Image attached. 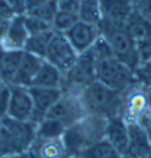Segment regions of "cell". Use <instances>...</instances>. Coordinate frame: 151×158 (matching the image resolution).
Here are the masks:
<instances>
[{"label":"cell","mask_w":151,"mask_h":158,"mask_svg":"<svg viewBox=\"0 0 151 158\" xmlns=\"http://www.w3.org/2000/svg\"><path fill=\"white\" fill-rule=\"evenodd\" d=\"M115 152L112 149L110 143L105 138L99 140L94 144L90 145L89 148H86L85 150H83L82 153L79 155L80 158H105L110 153Z\"/></svg>","instance_id":"obj_26"},{"label":"cell","mask_w":151,"mask_h":158,"mask_svg":"<svg viewBox=\"0 0 151 158\" xmlns=\"http://www.w3.org/2000/svg\"><path fill=\"white\" fill-rule=\"evenodd\" d=\"M79 20L78 15L73 13H67V12H60L58 11L54 18H53L51 26L52 31L54 33H60V34H65L71 27Z\"/></svg>","instance_id":"obj_25"},{"label":"cell","mask_w":151,"mask_h":158,"mask_svg":"<svg viewBox=\"0 0 151 158\" xmlns=\"http://www.w3.org/2000/svg\"><path fill=\"white\" fill-rule=\"evenodd\" d=\"M64 35L74 51L80 54L91 48L96 40L100 37V32L98 26L78 20Z\"/></svg>","instance_id":"obj_11"},{"label":"cell","mask_w":151,"mask_h":158,"mask_svg":"<svg viewBox=\"0 0 151 158\" xmlns=\"http://www.w3.org/2000/svg\"><path fill=\"white\" fill-rule=\"evenodd\" d=\"M66 126L57 119L45 117L36 127V139H58L61 138Z\"/></svg>","instance_id":"obj_22"},{"label":"cell","mask_w":151,"mask_h":158,"mask_svg":"<svg viewBox=\"0 0 151 158\" xmlns=\"http://www.w3.org/2000/svg\"><path fill=\"white\" fill-rule=\"evenodd\" d=\"M145 89H146L148 91H151V84L150 85H148V86H145Z\"/></svg>","instance_id":"obj_42"},{"label":"cell","mask_w":151,"mask_h":158,"mask_svg":"<svg viewBox=\"0 0 151 158\" xmlns=\"http://www.w3.org/2000/svg\"><path fill=\"white\" fill-rule=\"evenodd\" d=\"M5 85V84H2V83H0V89H1V87H2V86Z\"/></svg>","instance_id":"obj_43"},{"label":"cell","mask_w":151,"mask_h":158,"mask_svg":"<svg viewBox=\"0 0 151 158\" xmlns=\"http://www.w3.org/2000/svg\"><path fill=\"white\" fill-rule=\"evenodd\" d=\"M32 158H66V151L61 138L36 139L28 150Z\"/></svg>","instance_id":"obj_18"},{"label":"cell","mask_w":151,"mask_h":158,"mask_svg":"<svg viewBox=\"0 0 151 158\" xmlns=\"http://www.w3.org/2000/svg\"><path fill=\"white\" fill-rule=\"evenodd\" d=\"M102 20L112 24H123L133 12L132 0H99Z\"/></svg>","instance_id":"obj_15"},{"label":"cell","mask_w":151,"mask_h":158,"mask_svg":"<svg viewBox=\"0 0 151 158\" xmlns=\"http://www.w3.org/2000/svg\"><path fill=\"white\" fill-rule=\"evenodd\" d=\"M10 103L7 117L20 122H28L33 113L32 98L26 87L8 85Z\"/></svg>","instance_id":"obj_12"},{"label":"cell","mask_w":151,"mask_h":158,"mask_svg":"<svg viewBox=\"0 0 151 158\" xmlns=\"http://www.w3.org/2000/svg\"><path fill=\"white\" fill-rule=\"evenodd\" d=\"M36 140V125L31 122H20L10 117L1 119L0 157L26 152Z\"/></svg>","instance_id":"obj_3"},{"label":"cell","mask_w":151,"mask_h":158,"mask_svg":"<svg viewBox=\"0 0 151 158\" xmlns=\"http://www.w3.org/2000/svg\"><path fill=\"white\" fill-rule=\"evenodd\" d=\"M96 80L118 92H124L137 83L133 70L116 57L96 61Z\"/></svg>","instance_id":"obj_5"},{"label":"cell","mask_w":151,"mask_h":158,"mask_svg":"<svg viewBox=\"0 0 151 158\" xmlns=\"http://www.w3.org/2000/svg\"><path fill=\"white\" fill-rule=\"evenodd\" d=\"M61 83H63V73L46 60H43L36 77L33 78L31 86L61 89Z\"/></svg>","instance_id":"obj_19"},{"label":"cell","mask_w":151,"mask_h":158,"mask_svg":"<svg viewBox=\"0 0 151 158\" xmlns=\"http://www.w3.org/2000/svg\"><path fill=\"white\" fill-rule=\"evenodd\" d=\"M77 158H80V157H77Z\"/></svg>","instance_id":"obj_46"},{"label":"cell","mask_w":151,"mask_h":158,"mask_svg":"<svg viewBox=\"0 0 151 158\" xmlns=\"http://www.w3.org/2000/svg\"><path fill=\"white\" fill-rule=\"evenodd\" d=\"M45 1H46V0H26L27 13H28L30 11H32L33 8H36V7H38L39 5H41L43 2H45Z\"/></svg>","instance_id":"obj_36"},{"label":"cell","mask_w":151,"mask_h":158,"mask_svg":"<svg viewBox=\"0 0 151 158\" xmlns=\"http://www.w3.org/2000/svg\"><path fill=\"white\" fill-rule=\"evenodd\" d=\"M56 2H57V10L58 11L78 15L80 0H56Z\"/></svg>","instance_id":"obj_32"},{"label":"cell","mask_w":151,"mask_h":158,"mask_svg":"<svg viewBox=\"0 0 151 158\" xmlns=\"http://www.w3.org/2000/svg\"><path fill=\"white\" fill-rule=\"evenodd\" d=\"M27 90L33 103V113L28 122L33 123L37 127V125L46 117L51 107L61 97L63 90L52 89V87H38V86H30Z\"/></svg>","instance_id":"obj_10"},{"label":"cell","mask_w":151,"mask_h":158,"mask_svg":"<svg viewBox=\"0 0 151 158\" xmlns=\"http://www.w3.org/2000/svg\"><path fill=\"white\" fill-rule=\"evenodd\" d=\"M0 83H2V80H1V78H0ZM2 84H4V83H2Z\"/></svg>","instance_id":"obj_44"},{"label":"cell","mask_w":151,"mask_h":158,"mask_svg":"<svg viewBox=\"0 0 151 158\" xmlns=\"http://www.w3.org/2000/svg\"><path fill=\"white\" fill-rule=\"evenodd\" d=\"M96 80V58L91 50L80 53L72 67L63 73L61 90L79 94Z\"/></svg>","instance_id":"obj_6"},{"label":"cell","mask_w":151,"mask_h":158,"mask_svg":"<svg viewBox=\"0 0 151 158\" xmlns=\"http://www.w3.org/2000/svg\"><path fill=\"white\" fill-rule=\"evenodd\" d=\"M28 38L25 27V15H17L8 23L6 32L0 41V50L2 51H24Z\"/></svg>","instance_id":"obj_13"},{"label":"cell","mask_w":151,"mask_h":158,"mask_svg":"<svg viewBox=\"0 0 151 158\" xmlns=\"http://www.w3.org/2000/svg\"><path fill=\"white\" fill-rule=\"evenodd\" d=\"M10 103V87L4 85L0 89V120L7 117Z\"/></svg>","instance_id":"obj_33"},{"label":"cell","mask_w":151,"mask_h":158,"mask_svg":"<svg viewBox=\"0 0 151 158\" xmlns=\"http://www.w3.org/2000/svg\"><path fill=\"white\" fill-rule=\"evenodd\" d=\"M100 35L106 40L113 56L135 71L138 66V56L136 43L126 31L123 24H112L106 21L99 23Z\"/></svg>","instance_id":"obj_4"},{"label":"cell","mask_w":151,"mask_h":158,"mask_svg":"<svg viewBox=\"0 0 151 158\" xmlns=\"http://www.w3.org/2000/svg\"><path fill=\"white\" fill-rule=\"evenodd\" d=\"M146 89L141 84H133L123 92L120 118L126 125L137 124L139 118L148 111Z\"/></svg>","instance_id":"obj_8"},{"label":"cell","mask_w":151,"mask_h":158,"mask_svg":"<svg viewBox=\"0 0 151 158\" xmlns=\"http://www.w3.org/2000/svg\"><path fill=\"white\" fill-rule=\"evenodd\" d=\"M105 139L110 143L112 149L123 156L129 149V132L128 125L120 117H112L106 122Z\"/></svg>","instance_id":"obj_14"},{"label":"cell","mask_w":151,"mask_h":158,"mask_svg":"<svg viewBox=\"0 0 151 158\" xmlns=\"http://www.w3.org/2000/svg\"><path fill=\"white\" fill-rule=\"evenodd\" d=\"M25 27H26L28 35L52 31V26L50 23L39 19V18L32 17V15H27V14L25 15Z\"/></svg>","instance_id":"obj_28"},{"label":"cell","mask_w":151,"mask_h":158,"mask_svg":"<svg viewBox=\"0 0 151 158\" xmlns=\"http://www.w3.org/2000/svg\"><path fill=\"white\" fill-rule=\"evenodd\" d=\"M0 158H32L30 151L26 152H19V153H12V155H7V156H4V157Z\"/></svg>","instance_id":"obj_37"},{"label":"cell","mask_w":151,"mask_h":158,"mask_svg":"<svg viewBox=\"0 0 151 158\" xmlns=\"http://www.w3.org/2000/svg\"><path fill=\"white\" fill-rule=\"evenodd\" d=\"M80 100L87 114L102 118L120 117L123 105V92L112 90L94 80L79 93Z\"/></svg>","instance_id":"obj_2"},{"label":"cell","mask_w":151,"mask_h":158,"mask_svg":"<svg viewBox=\"0 0 151 158\" xmlns=\"http://www.w3.org/2000/svg\"><path fill=\"white\" fill-rule=\"evenodd\" d=\"M14 17H15V15H14L13 12L10 10V7L7 6L5 0H0V24L10 23Z\"/></svg>","instance_id":"obj_35"},{"label":"cell","mask_w":151,"mask_h":158,"mask_svg":"<svg viewBox=\"0 0 151 158\" xmlns=\"http://www.w3.org/2000/svg\"><path fill=\"white\" fill-rule=\"evenodd\" d=\"M145 132H146V136H148V138H149V140H150V143H151V119H150V122L148 123V125L145 126Z\"/></svg>","instance_id":"obj_38"},{"label":"cell","mask_w":151,"mask_h":158,"mask_svg":"<svg viewBox=\"0 0 151 158\" xmlns=\"http://www.w3.org/2000/svg\"><path fill=\"white\" fill-rule=\"evenodd\" d=\"M129 132V149L128 153L138 158H148L151 153V143L146 132L138 124L128 125Z\"/></svg>","instance_id":"obj_17"},{"label":"cell","mask_w":151,"mask_h":158,"mask_svg":"<svg viewBox=\"0 0 151 158\" xmlns=\"http://www.w3.org/2000/svg\"><path fill=\"white\" fill-rule=\"evenodd\" d=\"M133 11L151 23V0H132Z\"/></svg>","instance_id":"obj_31"},{"label":"cell","mask_w":151,"mask_h":158,"mask_svg":"<svg viewBox=\"0 0 151 158\" xmlns=\"http://www.w3.org/2000/svg\"><path fill=\"white\" fill-rule=\"evenodd\" d=\"M41 58H38L33 54L24 52L23 58L20 61V65L17 70V73L14 76L13 80L10 85L20 86V87H26L28 89L33 81V78L39 70L40 65L43 63Z\"/></svg>","instance_id":"obj_16"},{"label":"cell","mask_w":151,"mask_h":158,"mask_svg":"<svg viewBox=\"0 0 151 158\" xmlns=\"http://www.w3.org/2000/svg\"><path fill=\"white\" fill-rule=\"evenodd\" d=\"M138 56V65L151 61V39L144 40L136 44Z\"/></svg>","instance_id":"obj_30"},{"label":"cell","mask_w":151,"mask_h":158,"mask_svg":"<svg viewBox=\"0 0 151 158\" xmlns=\"http://www.w3.org/2000/svg\"><path fill=\"white\" fill-rule=\"evenodd\" d=\"M105 158H122V156L119 155V153H117V152H112V153H110L109 156H106Z\"/></svg>","instance_id":"obj_40"},{"label":"cell","mask_w":151,"mask_h":158,"mask_svg":"<svg viewBox=\"0 0 151 158\" xmlns=\"http://www.w3.org/2000/svg\"><path fill=\"white\" fill-rule=\"evenodd\" d=\"M5 2L15 17L17 15H26V0H5Z\"/></svg>","instance_id":"obj_34"},{"label":"cell","mask_w":151,"mask_h":158,"mask_svg":"<svg viewBox=\"0 0 151 158\" xmlns=\"http://www.w3.org/2000/svg\"><path fill=\"white\" fill-rule=\"evenodd\" d=\"M107 119L87 114L79 122L66 127L61 140L67 157H79L83 150L105 138Z\"/></svg>","instance_id":"obj_1"},{"label":"cell","mask_w":151,"mask_h":158,"mask_svg":"<svg viewBox=\"0 0 151 158\" xmlns=\"http://www.w3.org/2000/svg\"><path fill=\"white\" fill-rule=\"evenodd\" d=\"M78 18L91 25L98 26L102 21V11L99 0H80L78 10Z\"/></svg>","instance_id":"obj_24"},{"label":"cell","mask_w":151,"mask_h":158,"mask_svg":"<svg viewBox=\"0 0 151 158\" xmlns=\"http://www.w3.org/2000/svg\"><path fill=\"white\" fill-rule=\"evenodd\" d=\"M53 34H54L53 31H47V32L28 35L25 47H24V52H27L30 54L38 57V58L44 59L46 54V50H47L48 44L52 39Z\"/></svg>","instance_id":"obj_23"},{"label":"cell","mask_w":151,"mask_h":158,"mask_svg":"<svg viewBox=\"0 0 151 158\" xmlns=\"http://www.w3.org/2000/svg\"><path fill=\"white\" fill-rule=\"evenodd\" d=\"M24 51L0 50V78L5 85H10L20 65Z\"/></svg>","instance_id":"obj_20"},{"label":"cell","mask_w":151,"mask_h":158,"mask_svg":"<svg viewBox=\"0 0 151 158\" xmlns=\"http://www.w3.org/2000/svg\"><path fill=\"white\" fill-rule=\"evenodd\" d=\"M122 158H138V157H136V156H132V155H129V153H125V155H123V156H122Z\"/></svg>","instance_id":"obj_41"},{"label":"cell","mask_w":151,"mask_h":158,"mask_svg":"<svg viewBox=\"0 0 151 158\" xmlns=\"http://www.w3.org/2000/svg\"><path fill=\"white\" fill-rule=\"evenodd\" d=\"M146 97H148V109L151 113V91L146 90Z\"/></svg>","instance_id":"obj_39"},{"label":"cell","mask_w":151,"mask_h":158,"mask_svg":"<svg viewBox=\"0 0 151 158\" xmlns=\"http://www.w3.org/2000/svg\"><path fill=\"white\" fill-rule=\"evenodd\" d=\"M125 27L136 44L151 39V23L139 15L136 11H133L129 19L126 20Z\"/></svg>","instance_id":"obj_21"},{"label":"cell","mask_w":151,"mask_h":158,"mask_svg":"<svg viewBox=\"0 0 151 158\" xmlns=\"http://www.w3.org/2000/svg\"><path fill=\"white\" fill-rule=\"evenodd\" d=\"M78 53L74 51L64 34L54 33L46 50L44 60L57 67L61 73L69 71L74 61L77 60Z\"/></svg>","instance_id":"obj_9"},{"label":"cell","mask_w":151,"mask_h":158,"mask_svg":"<svg viewBox=\"0 0 151 158\" xmlns=\"http://www.w3.org/2000/svg\"><path fill=\"white\" fill-rule=\"evenodd\" d=\"M148 158H151V153H150V155H149V157H148Z\"/></svg>","instance_id":"obj_45"},{"label":"cell","mask_w":151,"mask_h":158,"mask_svg":"<svg viewBox=\"0 0 151 158\" xmlns=\"http://www.w3.org/2000/svg\"><path fill=\"white\" fill-rule=\"evenodd\" d=\"M133 72L138 84L143 85L144 87L151 84V61L139 64Z\"/></svg>","instance_id":"obj_29"},{"label":"cell","mask_w":151,"mask_h":158,"mask_svg":"<svg viewBox=\"0 0 151 158\" xmlns=\"http://www.w3.org/2000/svg\"><path fill=\"white\" fill-rule=\"evenodd\" d=\"M57 12H58V10H57L56 0H46L45 2H43L41 5L33 8L32 11H30L27 13V15H32V17H36V18H39V19L45 20V21L51 24Z\"/></svg>","instance_id":"obj_27"},{"label":"cell","mask_w":151,"mask_h":158,"mask_svg":"<svg viewBox=\"0 0 151 158\" xmlns=\"http://www.w3.org/2000/svg\"><path fill=\"white\" fill-rule=\"evenodd\" d=\"M85 116H87V113L80 100L79 94L66 91H63L61 97L57 100V103L46 114V117L61 122L66 127L79 122Z\"/></svg>","instance_id":"obj_7"}]
</instances>
